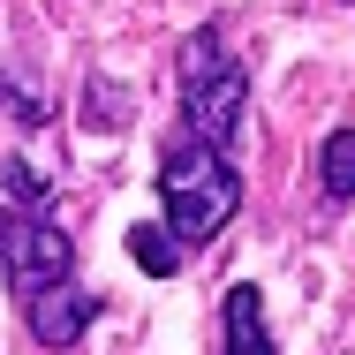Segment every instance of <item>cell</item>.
I'll return each instance as SVG.
<instances>
[{
    "instance_id": "8",
    "label": "cell",
    "mask_w": 355,
    "mask_h": 355,
    "mask_svg": "<svg viewBox=\"0 0 355 355\" xmlns=\"http://www.w3.org/2000/svg\"><path fill=\"white\" fill-rule=\"evenodd\" d=\"M0 182H8V205H23V212H46V197H53V189H46L23 159H8V174H0Z\"/></svg>"
},
{
    "instance_id": "11",
    "label": "cell",
    "mask_w": 355,
    "mask_h": 355,
    "mask_svg": "<svg viewBox=\"0 0 355 355\" xmlns=\"http://www.w3.org/2000/svg\"><path fill=\"white\" fill-rule=\"evenodd\" d=\"M0 242H8V212H0Z\"/></svg>"
},
{
    "instance_id": "2",
    "label": "cell",
    "mask_w": 355,
    "mask_h": 355,
    "mask_svg": "<svg viewBox=\"0 0 355 355\" xmlns=\"http://www.w3.org/2000/svg\"><path fill=\"white\" fill-rule=\"evenodd\" d=\"M242 106H250V69L227 61L219 31L205 23V31L182 46V114H189L197 144L234 151V137H242Z\"/></svg>"
},
{
    "instance_id": "10",
    "label": "cell",
    "mask_w": 355,
    "mask_h": 355,
    "mask_svg": "<svg viewBox=\"0 0 355 355\" xmlns=\"http://www.w3.org/2000/svg\"><path fill=\"white\" fill-rule=\"evenodd\" d=\"M91 114H98V129H114V114H121V91H114L106 76L91 83Z\"/></svg>"
},
{
    "instance_id": "5",
    "label": "cell",
    "mask_w": 355,
    "mask_h": 355,
    "mask_svg": "<svg viewBox=\"0 0 355 355\" xmlns=\"http://www.w3.org/2000/svg\"><path fill=\"white\" fill-rule=\"evenodd\" d=\"M219 333H227V348L219 355H280L272 348V333H265V295L242 280L227 287V302H219Z\"/></svg>"
},
{
    "instance_id": "6",
    "label": "cell",
    "mask_w": 355,
    "mask_h": 355,
    "mask_svg": "<svg viewBox=\"0 0 355 355\" xmlns=\"http://www.w3.org/2000/svg\"><path fill=\"white\" fill-rule=\"evenodd\" d=\"M318 189H325L333 205L355 197V129H333V137L318 144Z\"/></svg>"
},
{
    "instance_id": "7",
    "label": "cell",
    "mask_w": 355,
    "mask_h": 355,
    "mask_svg": "<svg viewBox=\"0 0 355 355\" xmlns=\"http://www.w3.org/2000/svg\"><path fill=\"white\" fill-rule=\"evenodd\" d=\"M129 257H137L151 280H174V272H182V242H174L166 227H151V219H144V227H129Z\"/></svg>"
},
{
    "instance_id": "1",
    "label": "cell",
    "mask_w": 355,
    "mask_h": 355,
    "mask_svg": "<svg viewBox=\"0 0 355 355\" xmlns=\"http://www.w3.org/2000/svg\"><path fill=\"white\" fill-rule=\"evenodd\" d=\"M159 197H166V234L197 250V242H212L219 227L242 212V174H234L227 151L189 137L159 159Z\"/></svg>"
},
{
    "instance_id": "9",
    "label": "cell",
    "mask_w": 355,
    "mask_h": 355,
    "mask_svg": "<svg viewBox=\"0 0 355 355\" xmlns=\"http://www.w3.org/2000/svg\"><path fill=\"white\" fill-rule=\"evenodd\" d=\"M0 114H8V121H31V129H38V121H46V98H38L31 83H15V76H0Z\"/></svg>"
},
{
    "instance_id": "3",
    "label": "cell",
    "mask_w": 355,
    "mask_h": 355,
    "mask_svg": "<svg viewBox=\"0 0 355 355\" xmlns=\"http://www.w3.org/2000/svg\"><path fill=\"white\" fill-rule=\"evenodd\" d=\"M0 272H8V295H15V302H31V295H46V287H61V280L76 272V242H69V234H61L46 212L8 219Z\"/></svg>"
},
{
    "instance_id": "4",
    "label": "cell",
    "mask_w": 355,
    "mask_h": 355,
    "mask_svg": "<svg viewBox=\"0 0 355 355\" xmlns=\"http://www.w3.org/2000/svg\"><path fill=\"white\" fill-rule=\"evenodd\" d=\"M23 310H31V340H38V348H76V340L91 333V318H98L106 302L61 280V287H46V295H31Z\"/></svg>"
}]
</instances>
